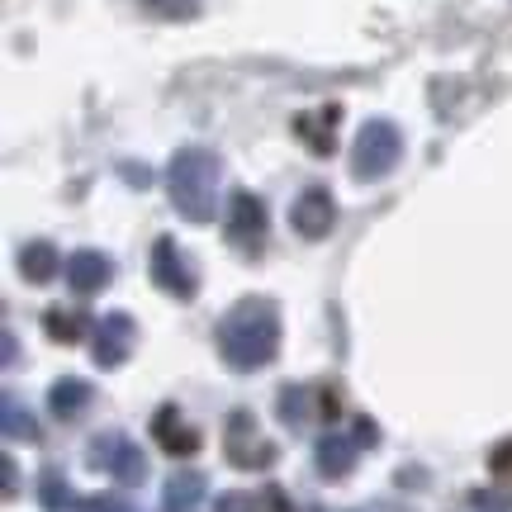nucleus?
Masks as SVG:
<instances>
[{
	"label": "nucleus",
	"mask_w": 512,
	"mask_h": 512,
	"mask_svg": "<svg viewBox=\"0 0 512 512\" xmlns=\"http://www.w3.org/2000/svg\"><path fill=\"white\" fill-rule=\"evenodd\" d=\"M171 204L181 209L190 223H209L214 219V195H219V157L204 152V147H181L171 166Z\"/></svg>",
	"instance_id": "obj_1"
},
{
	"label": "nucleus",
	"mask_w": 512,
	"mask_h": 512,
	"mask_svg": "<svg viewBox=\"0 0 512 512\" xmlns=\"http://www.w3.org/2000/svg\"><path fill=\"white\" fill-rule=\"evenodd\" d=\"M403 157V138L399 128L389 124V119H370L361 128V138H356V152H351V171L361 176V181H380L384 171H394V162Z\"/></svg>",
	"instance_id": "obj_2"
},
{
	"label": "nucleus",
	"mask_w": 512,
	"mask_h": 512,
	"mask_svg": "<svg viewBox=\"0 0 512 512\" xmlns=\"http://www.w3.org/2000/svg\"><path fill=\"white\" fill-rule=\"evenodd\" d=\"M228 242L242 252H261L266 247V204L252 190H233L228 200Z\"/></svg>",
	"instance_id": "obj_3"
},
{
	"label": "nucleus",
	"mask_w": 512,
	"mask_h": 512,
	"mask_svg": "<svg viewBox=\"0 0 512 512\" xmlns=\"http://www.w3.org/2000/svg\"><path fill=\"white\" fill-rule=\"evenodd\" d=\"M332 219H337V204H332L328 185H309L290 209V223L304 233V238H328L332 233Z\"/></svg>",
	"instance_id": "obj_4"
},
{
	"label": "nucleus",
	"mask_w": 512,
	"mask_h": 512,
	"mask_svg": "<svg viewBox=\"0 0 512 512\" xmlns=\"http://www.w3.org/2000/svg\"><path fill=\"white\" fill-rule=\"evenodd\" d=\"M337 124H342V105H318V110H304L294 119V133L313 157H328L337 147Z\"/></svg>",
	"instance_id": "obj_5"
},
{
	"label": "nucleus",
	"mask_w": 512,
	"mask_h": 512,
	"mask_svg": "<svg viewBox=\"0 0 512 512\" xmlns=\"http://www.w3.org/2000/svg\"><path fill=\"white\" fill-rule=\"evenodd\" d=\"M152 280H157L162 290L181 294V299H190V294H195V271L185 266L181 247H176L171 238H162L157 247H152Z\"/></svg>",
	"instance_id": "obj_6"
},
{
	"label": "nucleus",
	"mask_w": 512,
	"mask_h": 512,
	"mask_svg": "<svg viewBox=\"0 0 512 512\" xmlns=\"http://www.w3.org/2000/svg\"><path fill=\"white\" fill-rule=\"evenodd\" d=\"M67 280H72V290L91 294V290H100V285L110 280V261H105V256H95V252H76L72 261H67Z\"/></svg>",
	"instance_id": "obj_7"
},
{
	"label": "nucleus",
	"mask_w": 512,
	"mask_h": 512,
	"mask_svg": "<svg viewBox=\"0 0 512 512\" xmlns=\"http://www.w3.org/2000/svg\"><path fill=\"white\" fill-rule=\"evenodd\" d=\"M19 271L29 275V280H38V285H43V280H53V275L62 271V256H57L53 247H48V242H29V247L19 252Z\"/></svg>",
	"instance_id": "obj_8"
},
{
	"label": "nucleus",
	"mask_w": 512,
	"mask_h": 512,
	"mask_svg": "<svg viewBox=\"0 0 512 512\" xmlns=\"http://www.w3.org/2000/svg\"><path fill=\"white\" fill-rule=\"evenodd\" d=\"M157 437L166 441V451H195V441H200L195 432H185L171 413H162V418H157Z\"/></svg>",
	"instance_id": "obj_9"
},
{
	"label": "nucleus",
	"mask_w": 512,
	"mask_h": 512,
	"mask_svg": "<svg viewBox=\"0 0 512 512\" xmlns=\"http://www.w3.org/2000/svg\"><path fill=\"white\" fill-rule=\"evenodd\" d=\"M138 5L157 19H195L200 15V0H138Z\"/></svg>",
	"instance_id": "obj_10"
},
{
	"label": "nucleus",
	"mask_w": 512,
	"mask_h": 512,
	"mask_svg": "<svg viewBox=\"0 0 512 512\" xmlns=\"http://www.w3.org/2000/svg\"><path fill=\"white\" fill-rule=\"evenodd\" d=\"M81 318H76V313H62V309H53L48 313V332H53L57 342H76V337H81Z\"/></svg>",
	"instance_id": "obj_11"
},
{
	"label": "nucleus",
	"mask_w": 512,
	"mask_h": 512,
	"mask_svg": "<svg viewBox=\"0 0 512 512\" xmlns=\"http://www.w3.org/2000/svg\"><path fill=\"white\" fill-rule=\"evenodd\" d=\"M105 332H110V347H100L95 356H100V361H114V356H119V342H124V332H128V318H119V313H114L110 323H105Z\"/></svg>",
	"instance_id": "obj_12"
},
{
	"label": "nucleus",
	"mask_w": 512,
	"mask_h": 512,
	"mask_svg": "<svg viewBox=\"0 0 512 512\" xmlns=\"http://www.w3.org/2000/svg\"><path fill=\"white\" fill-rule=\"evenodd\" d=\"M489 470H494L498 479H512V441H503L494 456H489Z\"/></svg>",
	"instance_id": "obj_13"
},
{
	"label": "nucleus",
	"mask_w": 512,
	"mask_h": 512,
	"mask_svg": "<svg viewBox=\"0 0 512 512\" xmlns=\"http://www.w3.org/2000/svg\"><path fill=\"white\" fill-rule=\"evenodd\" d=\"M124 176L133 185H147V181H152V171H147V166H133V162H124Z\"/></svg>",
	"instance_id": "obj_14"
}]
</instances>
